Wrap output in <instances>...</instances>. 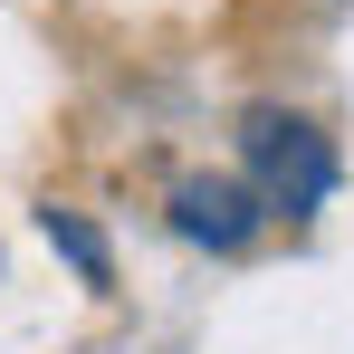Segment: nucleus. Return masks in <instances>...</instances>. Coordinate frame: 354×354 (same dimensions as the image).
Returning <instances> with one entry per match:
<instances>
[{
	"mask_svg": "<svg viewBox=\"0 0 354 354\" xmlns=\"http://www.w3.org/2000/svg\"><path fill=\"white\" fill-rule=\"evenodd\" d=\"M249 173H259V211H316L326 192H335V153H326V134L297 115H249Z\"/></svg>",
	"mask_w": 354,
	"mask_h": 354,
	"instance_id": "f257e3e1",
	"label": "nucleus"
},
{
	"mask_svg": "<svg viewBox=\"0 0 354 354\" xmlns=\"http://www.w3.org/2000/svg\"><path fill=\"white\" fill-rule=\"evenodd\" d=\"M173 230L201 239V249H249L259 192H249V182H182V192H173Z\"/></svg>",
	"mask_w": 354,
	"mask_h": 354,
	"instance_id": "f03ea898",
	"label": "nucleus"
},
{
	"mask_svg": "<svg viewBox=\"0 0 354 354\" xmlns=\"http://www.w3.org/2000/svg\"><path fill=\"white\" fill-rule=\"evenodd\" d=\"M39 230H48V239L67 249V259H77V278H86V288H115V259H106V239L86 230L77 211H39Z\"/></svg>",
	"mask_w": 354,
	"mask_h": 354,
	"instance_id": "7ed1b4c3",
	"label": "nucleus"
}]
</instances>
